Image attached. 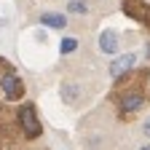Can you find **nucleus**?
<instances>
[{
	"label": "nucleus",
	"instance_id": "nucleus-11",
	"mask_svg": "<svg viewBox=\"0 0 150 150\" xmlns=\"http://www.w3.org/2000/svg\"><path fill=\"white\" fill-rule=\"evenodd\" d=\"M139 150H150V145H147V147H139Z\"/></svg>",
	"mask_w": 150,
	"mask_h": 150
},
{
	"label": "nucleus",
	"instance_id": "nucleus-3",
	"mask_svg": "<svg viewBox=\"0 0 150 150\" xmlns=\"http://www.w3.org/2000/svg\"><path fill=\"white\" fill-rule=\"evenodd\" d=\"M123 11L131 19L142 22L145 27H150V6L145 3V0H123Z\"/></svg>",
	"mask_w": 150,
	"mask_h": 150
},
{
	"label": "nucleus",
	"instance_id": "nucleus-1",
	"mask_svg": "<svg viewBox=\"0 0 150 150\" xmlns=\"http://www.w3.org/2000/svg\"><path fill=\"white\" fill-rule=\"evenodd\" d=\"M19 126H22V134L27 139H38L43 134V126H40V118H38V110L32 105H24L22 110H19Z\"/></svg>",
	"mask_w": 150,
	"mask_h": 150
},
{
	"label": "nucleus",
	"instance_id": "nucleus-10",
	"mask_svg": "<svg viewBox=\"0 0 150 150\" xmlns=\"http://www.w3.org/2000/svg\"><path fill=\"white\" fill-rule=\"evenodd\" d=\"M145 134H147V137H150V118H147V121H145Z\"/></svg>",
	"mask_w": 150,
	"mask_h": 150
},
{
	"label": "nucleus",
	"instance_id": "nucleus-2",
	"mask_svg": "<svg viewBox=\"0 0 150 150\" xmlns=\"http://www.w3.org/2000/svg\"><path fill=\"white\" fill-rule=\"evenodd\" d=\"M0 94H3L6 102H19L24 97V83L16 75V70H8L3 78H0Z\"/></svg>",
	"mask_w": 150,
	"mask_h": 150
},
{
	"label": "nucleus",
	"instance_id": "nucleus-6",
	"mask_svg": "<svg viewBox=\"0 0 150 150\" xmlns=\"http://www.w3.org/2000/svg\"><path fill=\"white\" fill-rule=\"evenodd\" d=\"M40 22L46 27H54V30H64L67 27V16H62V13H43Z\"/></svg>",
	"mask_w": 150,
	"mask_h": 150
},
{
	"label": "nucleus",
	"instance_id": "nucleus-5",
	"mask_svg": "<svg viewBox=\"0 0 150 150\" xmlns=\"http://www.w3.org/2000/svg\"><path fill=\"white\" fill-rule=\"evenodd\" d=\"M99 48L105 54H118V32H112V30H105L99 35Z\"/></svg>",
	"mask_w": 150,
	"mask_h": 150
},
{
	"label": "nucleus",
	"instance_id": "nucleus-9",
	"mask_svg": "<svg viewBox=\"0 0 150 150\" xmlns=\"http://www.w3.org/2000/svg\"><path fill=\"white\" fill-rule=\"evenodd\" d=\"M62 94H64V99H67V102H72L75 97H78V86H72V83H67V86L62 88Z\"/></svg>",
	"mask_w": 150,
	"mask_h": 150
},
{
	"label": "nucleus",
	"instance_id": "nucleus-8",
	"mask_svg": "<svg viewBox=\"0 0 150 150\" xmlns=\"http://www.w3.org/2000/svg\"><path fill=\"white\" fill-rule=\"evenodd\" d=\"M59 51H62V54H72V51H78V40H75V38H64Z\"/></svg>",
	"mask_w": 150,
	"mask_h": 150
},
{
	"label": "nucleus",
	"instance_id": "nucleus-7",
	"mask_svg": "<svg viewBox=\"0 0 150 150\" xmlns=\"http://www.w3.org/2000/svg\"><path fill=\"white\" fill-rule=\"evenodd\" d=\"M67 11H72V13H86L88 11V3H86V0H70V3H67Z\"/></svg>",
	"mask_w": 150,
	"mask_h": 150
},
{
	"label": "nucleus",
	"instance_id": "nucleus-4",
	"mask_svg": "<svg viewBox=\"0 0 150 150\" xmlns=\"http://www.w3.org/2000/svg\"><path fill=\"white\" fill-rule=\"evenodd\" d=\"M134 62H137L134 54H123V56H118V59H112L110 62V75L112 78H121V75H126L131 67H134Z\"/></svg>",
	"mask_w": 150,
	"mask_h": 150
}]
</instances>
